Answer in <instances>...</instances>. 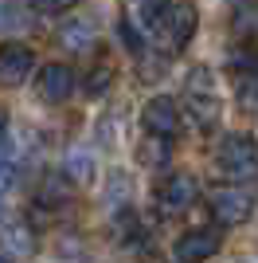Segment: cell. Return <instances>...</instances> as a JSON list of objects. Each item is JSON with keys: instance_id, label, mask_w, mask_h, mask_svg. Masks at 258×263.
<instances>
[{"instance_id": "cell-1", "label": "cell", "mask_w": 258, "mask_h": 263, "mask_svg": "<svg viewBox=\"0 0 258 263\" xmlns=\"http://www.w3.org/2000/svg\"><path fill=\"white\" fill-rule=\"evenodd\" d=\"M215 165L231 185H243V181L258 177V142L250 134H227L215 149Z\"/></svg>"}, {"instance_id": "cell-2", "label": "cell", "mask_w": 258, "mask_h": 263, "mask_svg": "<svg viewBox=\"0 0 258 263\" xmlns=\"http://www.w3.org/2000/svg\"><path fill=\"white\" fill-rule=\"evenodd\" d=\"M184 102H188V114L196 118L200 130H215V122L223 114V102H219V87L207 67H196L188 75V87H184Z\"/></svg>"}, {"instance_id": "cell-3", "label": "cell", "mask_w": 258, "mask_h": 263, "mask_svg": "<svg viewBox=\"0 0 258 263\" xmlns=\"http://www.w3.org/2000/svg\"><path fill=\"white\" fill-rule=\"evenodd\" d=\"M196 24H200V16H196V4L192 0H168L161 12V24H157V35L153 40H161L164 51H184V47L192 44L196 35Z\"/></svg>"}, {"instance_id": "cell-4", "label": "cell", "mask_w": 258, "mask_h": 263, "mask_svg": "<svg viewBox=\"0 0 258 263\" xmlns=\"http://www.w3.org/2000/svg\"><path fill=\"white\" fill-rule=\"evenodd\" d=\"M207 209H211L215 224L223 228H235V224H247L250 212H254V197H250L243 185H219L207 193Z\"/></svg>"}, {"instance_id": "cell-5", "label": "cell", "mask_w": 258, "mask_h": 263, "mask_svg": "<svg viewBox=\"0 0 258 263\" xmlns=\"http://www.w3.org/2000/svg\"><path fill=\"white\" fill-rule=\"evenodd\" d=\"M141 126L149 138H161V142H172L180 134V106L168 95H153L145 106H141Z\"/></svg>"}, {"instance_id": "cell-6", "label": "cell", "mask_w": 258, "mask_h": 263, "mask_svg": "<svg viewBox=\"0 0 258 263\" xmlns=\"http://www.w3.org/2000/svg\"><path fill=\"white\" fill-rule=\"evenodd\" d=\"M75 67L71 63H47L39 67V79H35V95H39L43 102H51V106H63L71 95H75Z\"/></svg>"}, {"instance_id": "cell-7", "label": "cell", "mask_w": 258, "mask_h": 263, "mask_svg": "<svg viewBox=\"0 0 258 263\" xmlns=\"http://www.w3.org/2000/svg\"><path fill=\"white\" fill-rule=\"evenodd\" d=\"M196 197H200V185H196L192 173H172V177H164L161 189H157V204H161L164 216L188 212L196 204Z\"/></svg>"}, {"instance_id": "cell-8", "label": "cell", "mask_w": 258, "mask_h": 263, "mask_svg": "<svg viewBox=\"0 0 258 263\" xmlns=\"http://www.w3.org/2000/svg\"><path fill=\"white\" fill-rule=\"evenodd\" d=\"M35 67V51L20 40L0 44V87H20Z\"/></svg>"}, {"instance_id": "cell-9", "label": "cell", "mask_w": 258, "mask_h": 263, "mask_svg": "<svg viewBox=\"0 0 258 263\" xmlns=\"http://www.w3.org/2000/svg\"><path fill=\"white\" fill-rule=\"evenodd\" d=\"M219 248H223L219 228H188L180 240H176V259L180 263H204V259H211Z\"/></svg>"}, {"instance_id": "cell-10", "label": "cell", "mask_w": 258, "mask_h": 263, "mask_svg": "<svg viewBox=\"0 0 258 263\" xmlns=\"http://www.w3.org/2000/svg\"><path fill=\"white\" fill-rule=\"evenodd\" d=\"M98 44V35H94V24H86V20H67L63 28H59V47L71 55H90Z\"/></svg>"}, {"instance_id": "cell-11", "label": "cell", "mask_w": 258, "mask_h": 263, "mask_svg": "<svg viewBox=\"0 0 258 263\" xmlns=\"http://www.w3.org/2000/svg\"><path fill=\"white\" fill-rule=\"evenodd\" d=\"M63 169H67L71 181H90V177H94V154L82 149V145H75V149L63 157Z\"/></svg>"}, {"instance_id": "cell-12", "label": "cell", "mask_w": 258, "mask_h": 263, "mask_svg": "<svg viewBox=\"0 0 258 263\" xmlns=\"http://www.w3.org/2000/svg\"><path fill=\"white\" fill-rule=\"evenodd\" d=\"M239 106L247 114H258V71L243 75V83H239Z\"/></svg>"}, {"instance_id": "cell-13", "label": "cell", "mask_w": 258, "mask_h": 263, "mask_svg": "<svg viewBox=\"0 0 258 263\" xmlns=\"http://www.w3.org/2000/svg\"><path fill=\"white\" fill-rule=\"evenodd\" d=\"M168 154H172V145L161 142V138H149V142L141 145V161H145V165H164Z\"/></svg>"}, {"instance_id": "cell-14", "label": "cell", "mask_w": 258, "mask_h": 263, "mask_svg": "<svg viewBox=\"0 0 258 263\" xmlns=\"http://www.w3.org/2000/svg\"><path fill=\"white\" fill-rule=\"evenodd\" d=\"M110 79H114V67H110V63H98V71L86 75V95H102V90L110 87Z\"/></svg>"}, {"instance_id": "cell-15", "label": "cell", "mask_w": 258, "mask_h": 263, "mask_svg": "<svg viewBox=\"0 0 258 263\" xmlns=\"http://www.w3.org/2000/svg\"><path fill=\"white\" fill-rule=\"evenodd\" d=\"M4 236H8V243L16 248V252H32V248H35L32 232L24 228V224H12V228H4Z\"/></svg>"}, {"instance_id": "cell-16", "label": "cell", "mask_w": 258, "mask_h": 263, "mask_svg": "<svg viewBox=\"0 0 258 263\" xmlns=\"http://www.w3.org/2000/svg\"><path fill=\"white\" fill-rule=\"evenodd\" d=\"M75 4H82V0H32V8L43 12V16H63V12H71Z\"/></svg>"}, {"instance_id": "cell-17", "label": "cell", "mask_w": 258, "mask_h": 263, "mask_svg": "<svg viewBox=\"0 0 258 263\" xmlns=\"http://www.w3.org/2000/svg\"><path fill=\"white\" fill-rule=\"evenodd\" d=\"M16 181H20V173H16V165L12 161H0V204L12 197V189H16Z\"/></svg>"}, {"instance_id": "cell-18", "label": "cell", "mask_w": 258, "mask_h": 263, "mask_svg": "<svg viewBox=\"0 0 258 263\" xmlns=\"http://www.w3.org/2000/svg\"><path fill=\"white\" fill-rule=\"evenodd\" d=\"M4 138H8V110L0 106V142H4Z\"/></svg>"}, {"instance_id": "cell-19", "label": "cell", "mask_w": 258, "mask_h": 263, "mask_svg": "<svg viewBox=\"0 0 258 263\" xmlns=\"http://www.w3.org/2000/svg\"><path fill=\"white\" fill-rule=\"evenodd\" d=\"M0 263H12V255H8V252H0Z\"/></svg>"}, {"instance_id": "cell-20", "label": "cell", "mask_w": 258, "mask_h": 263, "mask_svg": "<svg viewBox=\"0 0 258 263\" xmlns=\"http://www.w3.org/2000/svg\"><path fill=\"white\" fill-rule=\"evenodd\" d=\"M0 16H8V4H4V0H0Z\"/></svg>"}]
</instances>
